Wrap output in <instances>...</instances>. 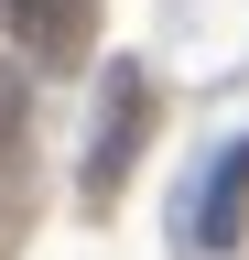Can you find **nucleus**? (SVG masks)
<instances>
[{
    "label": "nucleus",
    "mask_w": 249,
    "mask_h": 260,
    "mask_svg": "<svg viewBox=\"0 0 249 260\" xmlns=\"http://www.w3.org/2000/svg\"><path fill=\"white\" fill-rule=\"evenodd\" d=\"M33 195V65L0 54V217H22Z\"/></svg>",
    "instance_id": "nucleus-4"
},
{
    "label": "nucleus",
    "mask_w": 249,
    "mask_h": 260,
    "mask_svg": "<svg viewBox=\"0 0 249 260\" xmlns=\"http://www.w3.org/2000/svg\"><path fill=\"white\" fill-rule=\"evenodd\" d=\"M0 54H22V65H76V54H87V0H0Z\"/></svg>",
    "instance_id": "nucleus-3"
},
{
    "label": "nucleus",
    "mask_w": 249,
    "mask_h": 260,
    "mask_svg": "<svg viewBox=\"0 0 249 260\" xmlns=\"http://www.w3.org/2000/svg\"><path fill=\"white\" fill-rule=\"evenodd\" d=\"M141 152H152V76L130 54H109L98 65V119H87V206H119Z\"/></svg>",
    "instance_id": "nucleus-1"
},
{
    "label": "nucleus",
    "mask_w": 249,
    "mask_h": 260,
    "mask_svg": "<svg viewBox=\"0 0 249 260\" xmlns=\"http://www.w3.org/2000/svg\"><path fill=\"white\" fill-rule=\"evenodd\" d=\"M173 239L195 249V260H228V249L249 239V141H228V152L195 174V195L173 206Z\"/></svg>",
    "instance_id": "nucleus-2"
}]
</instances>
